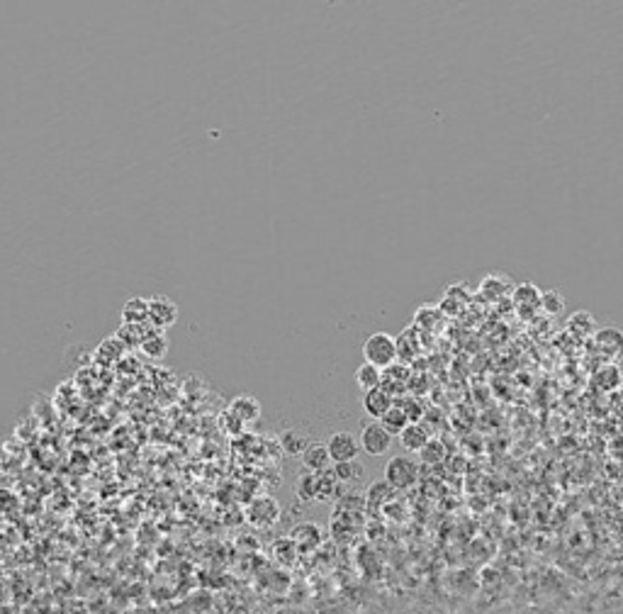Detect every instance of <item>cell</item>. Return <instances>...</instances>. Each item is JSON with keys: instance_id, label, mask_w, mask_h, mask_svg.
I'll use <instances>...</instances> for the list:
<instances>
[{"instance_id": "5b68a950", "label": "cell", "mask_w": 623, "mask_h": 614, "mask_svg": "<svg viewBox=\"0 0 623 614\" xmlns=\"http://www.w3.org/2000/svg\"><path fill=\"white\" fill-rule=\"evenodd\" d=\"M178 322V305L166 295H153L148 298V324L158 332L173 327Z\"/></svg>"}, {"instance_id": "7402d4cb", "label": "cell", "mask_w": 623, "mask_h": 614, "mask_svg": "<svg viewBox=\"0 0 623 614\" xmlns=\"http://www.w3.org/2000/svg\"><path fill=\"white\" fill-rule=\"evenodd\" d=\"M445 446H443V441L441 439H428V443L424 448H421L419 451V460L421 463H426V465H436V463H441V460L445 458Z\"/></svg>"}, {"instance_id": "4316f807", "label": "cell", "mask_w": 623, "mask_h": 614, "mask_svg": "<svg viewBox=\"0 0 623 614\" xmlns=\"http://www.w3.org/2000/svg\"><path fill=\"white\" fill-rule=\"evenodd\" d=\"M13 495H10L8 490H0V512H5L10 507V502H13Z\"/></svg>"}, {"instance_id": "277c9868", "label": "cell", "mask_w": 623, "mask_h": 614, "mask_svg": "<svg viewBox=\"0 0 623 614\" xmlns=\"http://www.w3.org/2000/svg\"><path fill=\"white\" fill-rule=\"evenodd\" d=\"M327 451L331 456V463H346V460H358V453H361L363 448H361V439H356V434H351V431H336L327 441Z\"/></svg>"}, {"instance_id": "ba28073f", "label": "cell", "mask_w": 623, "mask_h": 614, "mask_svg": "<svg viewBox=\"0 0 623 614\" xmlns=\"http://www.w3.org/2000/svg\"><path fill=\"white\" fill-rule=\"evenodd\" d=\"M392 407H394V397L385 388H375L370 392H363V409H365V414H370V417L375 419V422H380Z\"/></svg>"}, {"instance_id": "30bf717a", "label": "cell", "mask_w": 623, "mask_h": 614, "mask_svg": "<svg viewBox=\"0 0 623 614\" xmlns=\"http://www.w3.org/2000/svg\"><path fill=\"white\" fill-rule=\"evenodd\" d=\"M592 385L597 390H604V392H619V388L623 385V371L616 363H604L602 368H597L592 375Z\"/></svg>"}, {"instance_id": "cb8c5ba5", "label": "cell", "mask_w": 623, "mask_h": 614, "mask_svg": "<svg viewBox=\"0 0 623 614\" xmlns=\"http://www.w3.org/2000/svg\"><path fill=\"white\" fill-rule=\"evenodd\" d=\"M394 497V490L390 485H387L385 480L380 483H373L368 490V505H375V507H380V505H387L390 500Z\"/></svg>"}, {"instance_id": "8fae6325", "label": "cell", "mask_w": 623, "mask_h": 614, "mask_svg": "<svg viewBox=\"0 0 623 614\" xmlns=\"http://www.w3.org/2000/svg\"><path fill=\"white\" fill-rule=\"evenodd\" d=\"M331 463V456L327 451V443H310L307 446V451L302 453V465H305V470H310V473H322V470H327Z\"/></svg>"}, {"instance_id": "44dd1931", "label": "cell", "mask_w": 623, "mask_h": 614, "mask_svg": "<svg viewBox=\"0 0 623 614\" xmlns=\"http://www.w3.org/2000/svg\"><path fill=\"white\" fill-rule=\"evenodd\" d=\"M541 298H543V293L533 286V283H521V286H516V290H514V300H516L519 307H524V305L538 307Z\"/></svg>"}, {"instance_id": "3957f363", "label": "cell", "mask_w": 623, "mask_h": 614, "mask_svg": "<svg viewBox=\"0 0 623 614\" xmlns=\"http://www.w3.org/2000/svg\"><path fill=\"white\" fill-rule=\"evenodd\" d=\"M394 436L380 422H368L361 429V448L368 456H385L392 448Z\"/></svg>"}, {"instance_id": "d6986e66", "label": "cell", "mask_w": 623, "mask_h": 614, "mask_svg": "<svg viewBox=\"0 0 623 614\" xmlns=\"http://www.w3.org/2000/svg\"><path fill=\"white\" fill-rule=\"evenodd\" d=\"M380 424L385 426V429L390 431L392 436H399V434H402V431L407 429V426H409L411 422H409V417H407V414H404L402 409H399L397 405H394V407L390 409V412H387L385 417L380 419Z\"/></svg>"}, {"instance_id": "7a4b0ae2", "label": "cell", "mask_w": 623, "mask_h": 614, "mask_svg": "<svg viewBox=\"0 0 623 614\" xmlns=\"http://www.w3.org/2000/svg\"><path fill=\"white\" fill-rule=\"evenodd\" d=\"M419 480V463L409 456H392L385 465V483L392 490H409Z\"/></svg>"}, {"instance_id": "603a6c76", "label": "cell", "mask_w": 623, "mask_h": 614, "mask_svg": "<svg viewBox=\"0 0 623 614\" xmlns=\"http://www.w3.org/2000/svg\"><path fill=\"white\" fill-rule=\"evenodd\" d=\"M331 470H334V475H336V480H339V483H356L358 478L363 475V465L358 463V460L334 463V465H331Z\"/></svg>"}, {"instance_id": "9a60e30c", "label": "cell", "mask_w": 623, "mask_h": 614, "mask_svg": "<svg viewBox=\"0 0 623 614\" xmlns=\"http://www.w3.org/2000/svg\"><path fill=\"white\" fill-rule=\"evenodd\" d=\"M139 349L144 351L148 358H163L166 354H168V339H166L163 332L151 329V332H146V337H144V341H141Z\"/></svg>"}, {"instance_id": "9c48e42d", "label": "cell", "mask_w": 623, "mask_h": 614, "mask_svg": "<svg viewBox=\"0 0 623 614\" xmlns=\"http://www.w3.org/2000/svg\"><path fill=\"white\" fill-rule=\"evenodd\" d=\"M261 402L256 400L254 395H237L234 400L229 402V414H234V417L239 419V422L244 424H254L261 419Z\"/></svg>"}, {"instance_id": "ac0fdd59", "label": "cell", "mask_w": 623, "mask_h": 614, "mask_svg": "<svg viewBox=\"0 0 623 614\" xmlns=\"http://www.w3.org/2000/svg\"><path fill=\"white\" fill-rule=\"evenodd\" d=\"M280 446H283V451L288 453V456H302V453L307 451V446H310V441H307L305 434H300V431L288 429L280 434Z\"/></svg>"}, {"instance_id": "ffe728a7", "label": "cell", "mask_w": 623, "mask_h": 614, "mask_svg": "<svg viewBox=\"0 0 623 614\" xmlns=\"http://www.w3.org/2000/svg\"><path fill=\"white\" fill-rule=\"evenodd\" d=\"M295 492H297V497H300L302 502H312V500H317V473H310V470L300 473V478H297V485H295Z\"/></svg>"}, {"instance_id": "d4e9b609", "label": "cell", "mask_w": 623, "mask_h": 614, "mask_svg": "<svg viewBox=\"0 0 623 614\" xmlns=\"http://www.w3.org/2000/svg\"><path fill=\"white\" fill-rule=\"evenodd\" d=\"M394 405H397L404 414H407L411 424H419V419L424 417V407H421V402L416 400V397H404V400L394 402Z\"/></svg>"}, {"instance_id": "52a82bcc", "label": "cell", "mask_w": 623, "mask_h": 614, "mask_svg": "<svg viewBox=\"0 0 623 614\" xmlns=\"http://www.w3.org/2000/svg\"><path fill=\"white\" fill-rule=\"evenodd\" d=\"M247 519L256 527H271L280 519V507L273 497H256L247 510Z\"/></svg>"}, {"instance_id": "5bb4252c", "label": "cell", "mask_w": 623, "mask_h": 614, "mask_svg": "<svg viewBox=\"0 0 623 614\" xmlns=\"http://www.w3.org/2000/svg\"><path fill=\"white\" fill-rule=\"evenodd\" d=\"M122 322L124 324H146L148 322V300L129 298L127 305L122 307Z\"/></svg>"}, {"instance_id": "8992f818", "label": "cell", "mask_w": 623, "mask_h": 614, "mask_svg": "<svg viewBox=\"0 0 623 614\" xmlns=\"http://www.w3.org/2000/svg\"><path fill=\"white\" fill-rule=\"evenodd\" d=\"M592 339L594 349L604 358H609V363H616L619 358H623V332L619 327H599Z\"/></svg>"}, {"instance_id": "e0dca14e", "label": "cell", "mask_w": 623, "mask_h": 614, "mask_svg": "<svg viewBox=\"0 0 623 614\" xmlns=\"http://www.w3.org/2000/svg\"><path fill=\"white\" fill-rule=\"evenodd\" d=\"M568 329L575 332L577 337H594L597 334V320L592 317V312H575L573 317L568 320Z\"/></svg>"}, {"instance_id": "4fadbf2b", "label": "cell", "mask_w": 623, "mask_h": 614, "mask_svg": "<svg viewBox=\"0 0 623 614\" xmlns=\"http://www.w3.org/2000/svg\"><path fill=\"white\" fill-rule=\"evenodd\" d=\"M428 439H431V436H428V429L424 424H409L407 429L402 431V434H399V441H402V446L407 448V451H414V453H419L421 448L426 446L428 443Z\"/></svg>"}, {"instance_id": "7c38bea8", "label": "cell", "mask_w": 623, "mask_h": 614, "mask_svg": "<svg viewBox=\"0 0 623 614\" xmlns=\"http://www.w3.org/2000/svg\"><path fill=\"white\" fill-rule=\"evenodd\" d=\"M293 542L297 544V549H317L322 544V529H319L314 522H305V524H297L293 529Z\"/></svg>"}, {"instance_id": "484cf974", "label": "cell", "mask_w": 623, "mask_h": 614, "mask_svg": "<svg viewBox=\"0 0 623 614\" xmlns=\"http://www.w3.org/2000/svg\"><path fill=\"white\" fill-rule=\"evenodd\" d=\"M541 307L546 312H551V315H558V312L565 307V300L560 298V293H556V290H548V293H543V298H541Z\"/></svg>"}, {"instance_id": "6da1fadb", "label": "cell", "mask_w": 623, "mask_h": 614, "mask_svg": "<svg viewBox=\"0 0 623 614\" xmlns=\"http://www.w3.org/2000/svg\"><path fill=\"white\" fill-rule=\"evenodd\" d=\"M397 356H399L397 339H394L392 334L375 332V334H370V337L363 341V358H365V363H370V366H377L380 371H385V368L394 366Z\"/></svg>"}, {"instance_id": "2e32d148", "label": "cell", "mask_w": 623, "mask_h": 614, "mask_svg": "<svg viewBox=\"0 0 623 614\" xmlns=\"http://www.w3.org/2000/svg\"><path fill=\"white\" fill-rule=\"evenodd\" d=\"M356 385L363 392L382 388V371L377 366H370V363H361V366L356 368Z\"/></svg>"}]
</instances>
